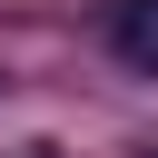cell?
I'll use <instances>...</instances> for the list:
<instances>
[{"mask_svg":"<svg viewBox=\"0 0 158 158\" xmlns=\"http://www.w3.org/2000/svg\"><path fill=\"white\" fill-rule=\"evenodd\" d=\"M20 158H59V148H20Z\"/></svg>","mask_w":158,"mask_h":158,"instance_id":"2","label":"cell"},{"mask_svg":"<svg viewBox=\"0 0 158 158\" xmlns=\"http://www.w3.org/2000/svg\"><path fill=\"white\" fill-rule=\"evenodd\" d=\"M109 49L158 79V0H118V10H109Z\"/></svg>","mask_w":158,"mask_h":158,"instance_id":"1","label":"cell"}]
</instances>
